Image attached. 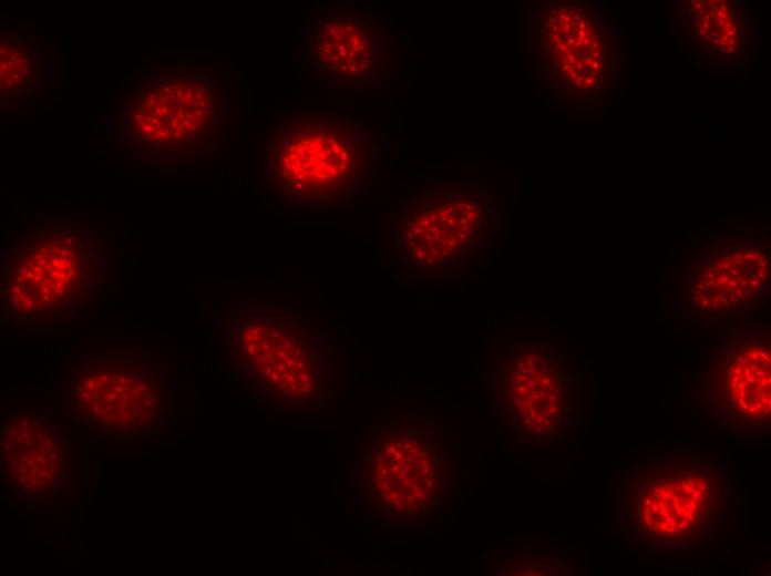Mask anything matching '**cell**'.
Returning a JSON list of instances; mask_svg holds the SVG:
<instances>
[{
  "label": "cell",
  "instance_id": "6da1fadb",
  "mask_svg": "<svg viewBox=\"0 0 771 576\" xmlns=\"http://www.w3.org/2000/svg\"><path fill=\"white\" fill-rule=\"evenodd\" d=\"M374 146L369 130L347 115L292 114L270 134L271 183L292 199L339 200L364 174Z\"/></svg>",
  "mask_w": 771,
  "mask_h": 576
},
{
  "label": "cell",
  "instance_id": "7a4b0ae2",
  "mask_svg": "<svg viewBox=\"0 0 771 576\" xmlns=\"http://www.w3.org/2000/svg\"><path fill=\"white\" fill-rule=\"evenodd\" d=\"M35 241L12 258L2 274L3 310L20 321H44L73 315L88 298L95 278L93 255L78 238Z\"/></svg>",
  "mask_w": 771,
  "mask_h": 576
},
{
  "label": "cell",
  "instance_id": "3957f363",
  "mask_svg": "<svg viewBox=\"0 0 771 576\" xmlns=\"http://www.w3.org/2000/svg\"><path fill=\"white\" fill-rule=\"evenodd\" d=\"M70 402L89 429L109 439H136L164 412L152 377L134 361L89 359L70 377Z\"/></svg>",
  "mask_w": 771,
  "mask_h": 576
},
{
  "label": "cell",
  "instance_id": "277c9868",
  "mask_svg": "<svg viewBox=\"0 0 771 576\" xmlns=\"http://www.w3.org/2000/svg\"><path fill=\"white\" fill-rule=\"evenodd\" d=\"M627 512L634 527L651 542L693 538L717 511L713 479L686 466H664L634 483Z\"/></svg>",
  "mask_w": 771,
  "mask_h": 576
},
{
  "label": "cell",
  "instance_id": "5b68a950",
  "mask_svg": "<svg viewBox=\"0 0 771 576\" xmlns=\"http://www.w3.org/2000/svg\"><path fill=\"white\" fill-rule=\"evenodd\" d=\"M66 436L39 412H14L1 422V483L14 495L59 494L73 477Z\"/></svg>",
  "mask_w": 771,
  "mask_h": 576
},
{
  "label": "cell",
  "instance_id": "8992f818",
  "mask_svg": "<svg viewBox=\"0 0 771 576\" xmlns=\"http://www.w3.org/2000/svg\"><path fill=\"white\" fill-rule=\"evenodd\" d=\"M384 41L380 29L366 18L323 16L310 28L307 59L323 76L361 83L382 68Z\"/></svg>",
  "mask_w": 771,
  "mask_h": 576
},
{
  "label": "cell",
  "instance_id": "52a82bcc",
  "mask_svg": "<svg viewBox=\"0 0 771 576\" xmlns=\"http://www.w3.org/2000/svg\"><path fill=\"white\" fill-rule=\"evenodd\" d=\"M483 225L479 202L465 195H446L417 207L404 226V244L418 258L459 254L474 246Z\"/></svg>",
  "mask_w": 771,
  "mask_h": 576
},
{
  "label": "cell",
  "instance_id": "ba28073f",
  "mask_svg": "<svg viewBox=\"0 0 771 576\" xmlns=\"http://www.w3.org/2000/svg\"><path fill=\"white\" fill-rule=\"evenodd\" d=\"M238 342L246 361L269 385L289 394L309 392V360L291 335L270 322L250 320L240 329Z\"/></svg>",
  "mask_w": 771,
  "mask_h": 576
},
{
  "label": "cell",
  "instance_id": "9c48e42d",
  "mask_svg": "<svg viewBox=\"0 0 771 576\" xmlns=\"http://www.w3.org/2000/svg\"><path fill=\"white\" fill-rule=\"evenodd\" d=\"M770 348L742 343L731 352L723 390L730 412L740 421H769L771 407Z\"/></svg>",
  "mask_w": 771,
  "mask_h": 576
},
{
  "label": "cell",
  "instance_id": "30bf717a",
  "mask_svg": "<svg viewBox=\"0 0 771 576\" xmlns=\"http://www.w3.org/2000/svg\"><path fill=\"white\" fill-rule=\"evenodd\" d=\"M703 286L699 287L708 291L706 300L713 297L721 305L731 306L744 300L750 294L759 289L767 279V261L760 251L740 254L736 253L730 258L718 260L713 269L702 274Z\"/></svg>",
  "mask_w": 771,
  "mask_h": 576
},
{
  "label": "cell",
  "instance_id": "8fae6325",
  "mask_svg": "<svg viewBox=\"0 0 771 576\" xmlns=\"http://www.w3.org/2000/svg\"><path fill=\"white\" fill-rule=\"evenodd\" d=\"M528 364L520 377V391L526 394L521 404H527L528 416L524 420L534 431H552L554 423L562 421L559 415V394L562 385L558 384L555 370L539 357H525Z\"/></svg>",
  "mask_w": 771,
  "mask_h": 576
},
{
  "label": "cell",
  "instance_id": "7c38bea8",
  "mask_svg": "<svg viewBox=\"0 0 771 576\" xmlns=\"http://www.w3.org/2000/svg\"><path fill=\"white\" fill-rule=\"evenodd\" d=\"M722 27L724 28V30H728L731 27H733V21H726Z\"/></svg>",
  "mask_w": 771,
  "mask_h": 576
},
{
  "label": "cell",
  "instance_id": "4fadbf2b",
  "mask_svg": "<svg viewBox=\"0 0 771 576\" xmlns=\"http://www.w3.org/2000/svg\"><path fill=\"white\" fill-rule=\"evenodd\" d=\"M693 3H695V9H696V10H701V9L703 8L702 2L695 1Z\"/></svg>",
  "mask_w": 771,
  "mask_h": 576
},
{
  "label": "cell",
  "instance_id": "5bb4252c",
  "mask_svg": "<svg viewBox=\"0 0 771 576\" xmlns=\"http://www.w3.org/2000/svg\"><path fill=\"white\" fill-rule=\"evenodd\" d=\"M724 22H726L724 19H717V23H718L719 25H723Z\"/></svg>",
  "mask_w": 771,
  "mask_h": 576
},
{
  "label": "cell",
  "instance_id": "9a60e30c",
  "mask_svg": "<svg viewBox=\"0 0 771 576\" xmlns=\"http://www.w3.org/2000/svg\"><path fill=\"white\" fill-rule=\"evenodd\" d=\"M699 33H700L701 35H706V34L708 33V31L705 30V29H700V30H699Z\"/></svg>",
  "mask_w": 771,
  "mask_h": 576
},
{
  "label": "cell",
  "instance_id": "2e32d148",
  "mask_svg": "<svg viewBox=\"0 0 771 576\" xmlns=\"http://www.w3.org/2000/svg\"><path fill=\"white\" fill-rule=\"evenodd\" d=\"M734 49H736V47H734V45H733V47H729L727 51H728V52L730 53V52H733V51H734Z\"/></svg>",
  "mask_w": 771,
  "mask_h": 576
}]
</instances>
